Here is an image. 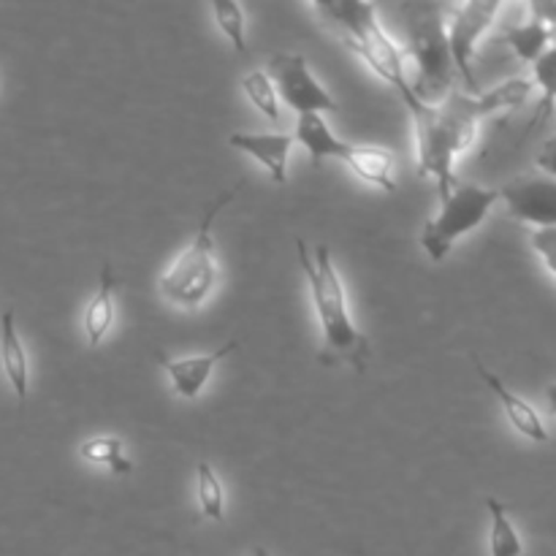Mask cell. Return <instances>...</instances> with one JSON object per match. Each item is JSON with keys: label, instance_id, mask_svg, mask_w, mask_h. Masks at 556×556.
<instances>
[{"label": "cell", "instance_id": "cell-24", "mask_svg": "<svg viewBox=\"0 0 556 556\" xmlns=\"http://www.w3.org/2000/svg\"><path fill=\"white\" fill-rule=\"evenodd\" d=\"M538 168L543 172V177L556 179V136L543 144L541 155H538Z\"/></svg>", "mask_w": 556, "mask_h": 556}, {"label": "cell", "instance_id": "cell-15", "mask_svg": "<svg viewBox=\"0 0 556 556\" xmlns=\"http://www.w3.org/2000/svg\"><path fill=\"white\" fill-rule=\"evenodd\" d=\"M114 324V269L109 261H103L101 277H98V291L85 309V337L92 348L101 345Z\"/></svg>", "mask_w": 556, "mask_h": 556}, {"label": "cell", "instance_id": "cell-1", "mask_svg": "<svg viewBox=\"0 0 556 556\" xmlns=\"http://www.w3.org/2000/svg\"><path fill=\"white\" fill-rule=\"evenodd\" d=\"M535 85L532 79H508L497 85L494 90L481 92V96H465V92H451L443 103L429 106L413 92L410 81L396 87L400 98L405 101L407 112L413 117L416 128V168L418 177H434L438 182L440 204L454 190V161L459 152L476 139V130L481 119L492 117L497 112L521 106L532 96Z\"/></svg>", "mask_w": 556, "mask_h": 556}, {"label": "cell", "instance_id": "cell-9", "mask_svg": "<svg viewBox=\"0 0 556 556\" xmlns=\"http://www.w3.org/2000/svg\"><path fill=\"white\" fill-rule=\"evenodd\" d=\"M266 76L275 85V92L302 117V114H324L337 112L340 103L331 98V92L309 74L304 54L277 52L269 58Z\"/></svg>", "mask_w": 556, "mask_h": 556}, {"label": "cell", "instance_id": "cell-4", "mask_svg": "<svg viewBox=\"0 0 556 556\" xmlns=\"http://www.w3.org/2000/svg\"><path fill=\"white\" fill-rule=\"evenodd\" d=\"M244 179L237 182L233 188L223 190L215 201H210L201 215L199 228H195V237L188 248L182 250L177 261L166 269V275L161 277V293L168 302L179 304V307H199L206 296H210L212 286H215V233H212V226H215L217 215L242 193Z\"/></svg>", "mask_w": 556, "mask_h": 556}, {"label": "cell", "instance_id": "cell-23", "mask_svg": "<svg viewBox=\"0 0 556 556\" xmlns=\"http://www.w3.org/2000/svg\"><path fill=\"white\" fill-rule=\"evenodd\" d=\"M532 250L541 255V261L546 264V269L556 277V228H538L530 237Z\"/></svg>", "mask_w": 556, "mask_h": 556}, {"label": "cell", "instance_id": "cell-5", "mask_svg": "<svg viewBox=\"0 0 556 556\" xmlns=\"http://www.w3.org/2000/svg\"><path fill=\"white\" fill-rule=\"evenodd\" d=\"M318 14H324L337 30L342 33L345 47H351L375 74L391 87H402L407 79L402 49L389 38L386 27L378 20V5L340 0V3H315Z\"/></svg>", "mask_w": 556, "mask_h": 556}, {"label": "cell", "instance_id": "cell-19", "mask_svg": "<svg viewBox=\"0 0 556 556\" xmlns=\"http://www.w3.org/2000/svg\"><path fill=\"white\" fill-rule=\"evenodd\" d=\"M195 478H199V486L195 489H199L201 514L212 521H223V514H226V492H223V483L217 478V472L206 462H199Z\"/></svg>", "mask_w": 556, "mask_h": 556}, {"label": "cell", "instance_id": "cell-8", "mask_svg": "<svg viewBox=\"0 0 556 556\" xmlns=\"http://www.w3.org/2000/svg\"><path fill=\"white\" fill-rule=\"evenodd\" d=\"M503 5L497 0H470L462 5H448L445 9V33H448V49L454 68L459 71L465 81L467 96H481L476 71H472V58H476L478 41L483 33L494 25Z\"/></svg>", "mask_w": 556, "mask_h": 556}, {"label": "cell", "instance_id": "cell-7", "mask_svg": "<svg viewBox=\"0 0 556 556\" xmlns=\"http://www.w3.org/2000/svg\"><path fill=\"white\" fill-rule=\"evenodd\" d=\"M500 201V190L478 188V185L456 182L448 199L440 204V215L424 226L421 248L434 264L445 261L454 242L465 233L476 231Z\"/></svg>", "mask_w": 556, "mask_h": 556}, {"label": "cell", "instance_id": "cell-17", "mask_svg": "<svg viewBox=\"0 0 556 556\" xmlns=\"http://www.w3.org/2000/svg\"><path fill=\"white\" fill-rule=\"evenodd\" d=\"M489 519H492V532H489V554L492 556H521L525 554V543H521L519 532H516L514 521H510L508 508L500 500L486 497Z\"/></svg>", "mask_w": 556, "mask_h": 556}, {"label": "cell", "instance_id": "cell-14", "mask_svg": "<svg viewBox=\"0 0 556 556\" xmlns=\"http://www.w3.org/2000/svg\"><path fill=\"white\" fill-rule=\"evenodd\" d=\"M0 362H3V372L9 378L11 389L20 405L27 402V386H30V369H27V353L22 348L20 331H16L14 309H5L0 315Z\"/></svg>", "mask_w": 556, "mask_h": 556}, {"label": "cell", "instance_id": "cell-2", "mask_svg": "<svg viewBox=\"0 0 556 556\" xmlns=\"http://www.w3.org/2000/svg\"><path fill=\"white\" fill-rule=\"evenodd\" d=\"M296 255L299 266H302L304 277H307L309 296H313L315 313H318L320 329H324V362L329 364L331 358H342L351 364L358 375L367 372L369 367V340L358 326L353 324L351 309H348L345 288H342L340 275L334 269V261L326 244L309 253L307 242L296 239Z\"/></svg>", "mask_w": 556, "mask_h": 556}, {"label": "cell", "instance_id": "cell-13", "mask_svg": "<svg viewBox=\"0 0 556 556\" xmlns=\"http://www.w3.org/2000/svg\"><path fill=\"white\" fill-rule=\"evenodd\" d=\"M228 144L264 163L275 185L288 182V155H291V147L296 144L293 134H244L239 130V134L228 136Z\"/></svg>", "mask_w": 556, "mask_h": 556}, {"label": "cell", "instance_id": "cell-6", "mask_svg": "<svg viewBox=\"0 0 556 556\" xmlns=\"http://www.w3.org/2000/svg\"><path fill=\"white\" fill-rule=\"evenodd\" d=\"M293 139L309 152V161L315 168L324 166L326 161H342L358 179L375 185V188L386 190V193H396L394 182V157L383 147H358L351 141H342L340 136L331 134L326 119L320 114H302L293 130Z\"/></svg>", "mask_w": 556, "mask_h": 556}, {"label": "cell", "instance_id": "cell-20", "mask_svg": "<svg viewBox=\"0 0 556 556\" xmlns=\"http://www.w3.org/2000/svg\"><path fill=\"white\" fill-rule=\"evenodd\" d=\"M212 14H215L217 27L226 33L228 41L233 43L242 58H248V36H244V11L239 3H231V0H215L212 3Z\"/></svg>", "mask_w": 556, "mask_h": 556}, {"label": "cell", "instance_id": "cell-11", "mask_svg": "<svg viewBox=\"0 0 556 556\" xmlns=\"http://www.w3.org/2000/svg\"><path fill=\"white\" fill-rule=\"evenodd\" d=\"M237 348H239V340H228L226 345H220L217 351H212V353H204V356L172 358V356H166V353H155V358H157V364L166 369L168 378H172L177 394L182 396V400H195V396L201 394V389L206 386V380L212 378V372H215L217 364H220L223 358L231 356Z\"/></svg>", "mask_w": 556, "mask_h": 556}, {"label": "cell", "instance_id": "cell-18", "mask_svg": "<svg viewBox=\"0 0 556 556\" xmlns=\"http://www.w3.org/2000/svg\"><path fill=\"white\" fill-rule=\"evenodd\" d=\"M79 454L81 459L92 462V465L106 467L112 476H128V472H134V465H130V459L125 456L123 440L119 438H109V434H103V438L85 440Z\"/></svg>", "mask_w": 556, "mask_h": 556}, {"label": "cell", "instance_id": "cell-22", "mask_svg": "<svg viewBox=\"0 0 556 556\" xmlns=\"http://www.w3.org/2000/svg\"><path fill=\"white\" fill-rule=\"evenodd\" d=\"M532 85L541 87V112L548 114L556 103V43L532 63Z\"/></svg>", "mask_w": 556, "mask_h": 556}, {"label": "cell", "instance_id": "cell-21", "mask_svg": "<svg viewBox=\"0 0 556 556\" xmlns=\"http://www.w3.org/2000/svg\"><path fill=\"white\" fill-rule=\"evenodd\" d=\"M242 90L244 96L250 98V103H253L266 119H275V123L280 119L275 85H271V79L266 76V71H250V74L242 79Z\"/></svg>", "mask_w": 556, "mask_h": 556}, {"label": "cell", "instance_id": "cell-25", "mask_svg": "<svg viewBox=\"0 0 556 556\" xmlns=\"http://www.w3.org/2000/svg\"><path fill=\"white\" fill-rule=\"evenodd\" d=\"M546 400H548V407H552L554 416H556V383L546 386Z\"/></svg>", "mask_w": 556, "mask_h": 556}, {"label": "cell", "instance_id": "cell-3", "mask_svg": "<svg viewBox=\"0 0 556 556\" xmlns=\"http://www.w3.org/2000/svg\"><path fill=\"white\" fill-rule=\"evenodd\" d=\"M443 3H405L402 14L407 16V47L416 63V79L410 81L413 92L429 106H438L454 92V60L445 33Z\"/></svg>", "mask_w": 556, "mask_h": 556}, {"label": "cell", "instance_id": "cell-10", "mask_svg": "<svg viewBox=\"0 0 556 556\" xmlns=\"http://www.w3.org/2000/svg\"><path fill=\"white\" fill-rule=\"evenodd\" d=\"M510 215L519 223L538 228H556V179L525 177L500 190Z\"/></svg>", "mask_w": 556, "mask_h": 556}, {"label": "cell", "instance_id": "cell-12", "mask_svg": "<svg viewBox=\"0 0 556 556\" xmlns=\"http://www.w3.org/2000/svg\"><path fill=\"white\" fill-rule=\"evenodd\" d=\"M470 358H472V367H476L478 378H481L483 383L489 386V391H492V394L500 400V407H503V413H505V418H508L510 427H514L519 434H525L527 440H532V443H548V429H546V424H543L541 413H538L530 402L521 400L516 391H510L508 386H505L503 380L492 372V369L483 367L481 358L478 356H470Z\"/></svg>", "mask_w": 556, "mask_h": 556}, {"label": "cell", "instance_id": "cell-16", "mask_svg": "<svg viewBox=\"0 0 556 556\" xmlns=\"http://www.w3.org/2000/svg\"><path fill=\"white\" fill-rule=\"evenodd\" d=\"M505 41H508V47L514 49L516 58L532 65L548 47H554L556 30L554 27H548L546 22L530 16V20L521 22V25L510 27V30L505 33Z\"/></svg>", "mask_w": 556, "mask_h": 556}, {"label": "cell", "instance_id": "cell-26", "mask_svg": "<svg viewBox=\"0 0 556 556\" xmlns=\"http://www.w3.org/2000/svg\"><path fill=\"white\" fill-rule=\"evenodd\" d=\"M255 556H269V554H266L264 548H258V552H255Z\"/></svg>", "mask_w": 556, "mask_h": 556}]
</instances>
